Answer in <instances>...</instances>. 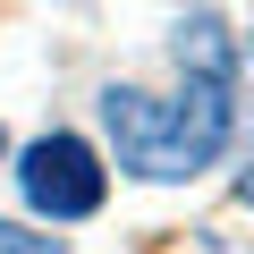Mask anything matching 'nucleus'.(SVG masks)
<instances>
[{
    "label": "nucleus",
    "mask_w": 254,
    "mask_h": 254,
    "mask_svg": "<svg viewBox=\"0 0 254 254\" xmlns=\"http://www.w3.org/2000/svg\"><path fill=\"white\" fill-rule=\"evenodd\" d=\"M237 203H254V153H246V178H237Z\"/></svg>",
    "instance_id": "nucleus-5"
},
{
    "label": "nucleus",
    "mask_w": 254,
    "mask_h": 254,
    "mask_svg": "<svg viewBox=\"0 0 254 254\" xmlns=\"http://www.w3.org/2000/svg\"><path fill=\"white\" fill-rule=\"evenodd\" d=\"M102 127L119 144V170H136L153 187L203 178L237 144V76H178L170 102H153L136 85H110L102 93Z\"/></svg>",
    "instance_id": "nucleus-1"
},
{
    "label": "nucleus",
    "mask_w": 254,
    "mask_h": 254,
    "mask_svg": "<svg viewBox=\"0 0 254 254\" xmlns=\"http://www.w3.org/2000/svg\"><path fill=\"white\" fill-rule=\"evenodd\" d=\"M170 60H178V76H237V34H229V17H220V9H187V17L170 26Z\"/></svg>",
    "instance_id": "nucleus-3"
},
{
    "label": "nucleus",
    "mask_w": 254,
    "mask_h": 254,
    "mask_svg": "<svg viewBox=\"0 0 254 254\" xmlns=\"http://www.w3.org/2000/svg\"><path fill=\"white\" fill-rule=\"evenodd\" d=\"M17 195L43 212V220H93L102 195H110V170L85 136H68V127H51V136H34L17 153Z\"/></svg>",
    "instance_id": "nucleus-2"
},
{
    "label": "nucleus",
    "mask_w": 254,
    "mask_h": 254,
    "mask_svg": "<svg viewBox=\"0 0 254 254\" xmlns=\"http://www.w3.org/2000/svg\"><path fill=\"white\" fill-rule=\"evenodd\" d=\"M0 161H9V127H0Z\"/></svg>",
    "instance_id": "nucleus-6"
},
{
    "label": "nucleus",
    "mask_w": 254,
    "mask_h": 254,
    "mask_svg": "<svg viewBox=\"0 0 254 254\" xmlns=\"http://www.w3.org/2000/svg\"><path fill=\"white\" fill-rule=\"evenodd\" d=\"M0 254H68V246L43 237V229H26V220H0Z\"/></svg>",
    "instance_id": "nucleus-4"
}]
</instances>
